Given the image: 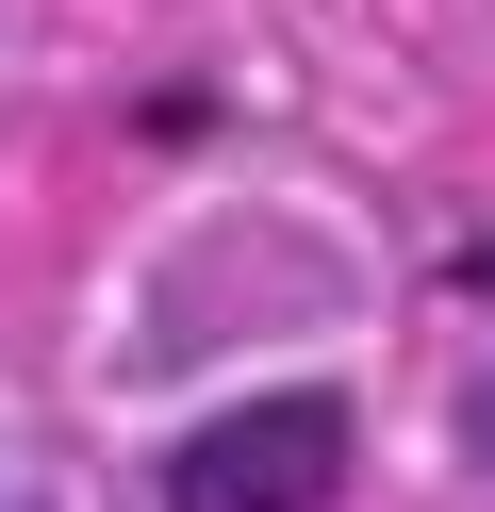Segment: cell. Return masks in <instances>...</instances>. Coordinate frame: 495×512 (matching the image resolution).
<instances>
[{
	"label": "cell",
	"instance_id": "1",
	"mask_svg": "<svg viewBox=\"0 0 495 512\" xmlns=\"http://www.w3.org/2000/svg\"><path fill=\"white\" fill-rule=\"evenodd\" d=\"M347 496V397H231L165 446V512H330Z\"/></svg>",
	"mask_w": 495,
	"mask_h": 512
}]
</instances>
